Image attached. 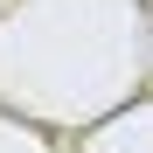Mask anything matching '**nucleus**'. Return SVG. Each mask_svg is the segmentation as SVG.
I'll list each match as a JSON object with an SVG mask.
<instances>
[]
</instances>
